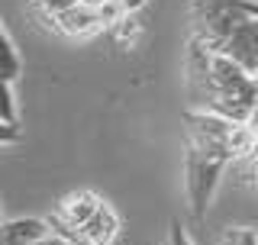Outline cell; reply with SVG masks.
<instances>
[{"label": "cell", "mask_w": 258, "mask_h": 245, "mask_svg": "<svg viewBox=\"0 0 258 245\" xmlns=\"http://www.w3.org/2000/svg\"><path fill=\"white\" fill-rule=\"evenodd\" d=\"M168 245H194V242H190V235L184 232V226H181V223H171V235H168Z\"/></svg>", "instance_id": "obj_14"}, {"label": "cell", "mask_w": 258, "mask_h": 245, "mask_svg": "<svg viewBox=\"0 0 258 245\" xmlns=\"http://www.w3.org/2000/svg\"><path fill=\"white\" fill-rule=\"evenodd\" d=\"M216 55L236 62L242 71L252 75V65L258 62V20H242L239 26L229 32V39L220 45Z\"/></svg>", "instance_id": "obj_3"}, {"label": "cell", "mask_w": 258, "mask_h": 245, "mask_svg": "<svg viewBox=\"0 0 258 245\" xmlns=\"http://www.w3.org/2000/svg\"><path fill=\"white\" fill-rule=\"evenodd\" d=\"M0 122L16 126V103H13V91L7 81H0Z\"/></svg>", "instance_id": "obj_11"}, {"label": "cell", "mask_w": 258, "mask_h": 245, "mask_svg": "<svg viewBox=\"0 0 258 245\" xmlns=\"http://www.w3.org/2000/svg\"><path fill=\"white\" fill-rule=\"evenodd\" d=\"M94 16H97V26H116V20L123 16V7H119V0H113V4H103V7H94Z\"/></svg>", "instance_id": "obj_12"}, {"label": "cell", "mask_w": 258, "mask_h": 245, "mask_svg": "<svg viewBox=\"0 0 258 245\" xmlns=\"http://www.w3.org/2000/svg\"><path fill=\"white\" fill-rule=\"evenodd\" d=\"M39 7L45 10V16H55V13H61V10H68V7H75L81 4V0H36Z\"/></svg>", "instance_id": "obj_13"}, {"label": "cell", "mask_w": 258, "mask_h": 245, "mask_svg": "<svg viewBox=\"0 0 258 245\" xmlns=\"http://www.w3.org/2000/svg\"><path fill=\"white\" fill-rule=\"evenodd\" d=\"M116 232H119L116 210L107 207V203H100L97 213L87 219L84 226L75 229V245H110L113 239H116Z\"/></svg>", "instance_id": "obj_4"}, {"label": "cell", "mask_w": 258, "mask_h": 245, "mask_svg": "<svg viewBox=\"0 0 258 245\" xmlns=\"http://www.w3.org/2000/svg\"><path fill=\"white\" fill-rule=\"evenodd\" d=\"M42 235H48L45 219H10V223H0V245H32Z\"/></svg>", "instance_id": "obj_7"}, {"label": "cell", "mask_w": 258, "mask_h": 245, "mask_svg": "<svg viewBox=\"0 0 258 245\" xmlns=\"http://www.w3.org/2000/svg\"><path fill=\"white\" fill-rule=\"evenodd\" d=\"M194 42L204 52H220V45L229 39V32L242 20H258L255 0H194Z\"/></svg>", "instance_id": "obj_1"}, {"label": "cell", "mask_w": 258, "mask_h": 245, "mask_svg": "<svg viewBox=\"0 0 258 245\" xmlns=\"http://www.w3.org/2000/svg\"><path fill=\"white\" fill-rule=\"evenodd\" d=\"M32 245H68V242H64V239H58V235H52V232H48V235H42V239H39V242H32Z\"/></svg>", "instance_id": "obj_18"}, {"label": "cell", "mask_w": 258, "mask_h": 245, "mask_svg": "<svg viewBox=\"0 0 258 245\" xmlns=\"http://www.w3.org/2000/svg\"><path fill=\"white\" fill-rule=\"evenodd\" d=\"M52 23H55V29L64 32V36H71V39H84V36H94L97 29V16L91 7H84V4H75V7H68V10H61V13H55L52 16Z\"/></svg>", "instance_id": "obj_6"}, {"label": "cell", "mask_w": 258, "mask_h": 245, "mask_svg": "<svg viewBox=\"0 0 258 245\" xmlns=\"http://www.w3.org/2000/svg\"><path fill=\"white\" fill-rule=\"evenodd\" d=\"M16 75H20V55L13 52V45H10V39H7V32L0 29V81L13 84Z\"/></svg>", "instance_id": "obj_8"}, {"label": "cell", "mask_w": 258, "mask_h": 245, "mask_svg": "<svg viewBox=\"0 0 258 245\" xmlns=\"http://www.w3.org/2000/svg\"><path fill=\"white\" fill-rule=\"evenodd\" d=\"M252 81H255V84H258V62L252 65Z\"/></svg>", "instance_id": "obj_20"}, {"label": "cell", "mask_w": 258, "mask_h": 245, "mask_svg": "<svg viewBox=\"0 0 258 245\" xmlns=\"http://www.w3.org/2000/svg\"><path fill=\"white\" fill-rule=\"evenodd\" d=\"M20 142V126H4L0 122V145H13Z\"/></svg>", "instance_id": "obj_15"}, {"label": "cell", "mask_w": 258, "mask_h": 245, "mask_svg": "<svg viewBox=\"0 0 258 245\" xmlns=\"http://www.w3.org/2000/svg\"><path fill=\"white\" fill-rule=\"evenodd\" d=\"M145 0H119V7H123V13H136Z\"/></svg>", "instance_id": "obj_17"}, {"label": "cell", "mask_w": 258, "mask_h": 245, "mask_svg": "<svg viewBox=\"0 0 258 245\" xmlns=\"http://www.w3.org/2000/svg\"><path fill=\"white\" fill-rule=\"evenodd\" d=\"M226 165H229V155L220 145L187 136V168H184V177H187V200H190L194 216L207 213Z\"/></svg>", "instance_id": "obj_2"}, {"label": "cell", "mask_w": 258, "mask_h": 245, "mask_svg": "<svg viewBox=\"0 0 258 245\" xmlns=\"http://www.w3.org/2000/svg\"><path fill=\"white\" fill-rule=\"evenodd\" d=\"M81 4H84V7H91V10H94V7H103V4H113V0H81Z\"/></svg>", "instance_id": "obj_19"}, {"label": "cell", "mask_w": 258, "mask_h": 245, "mask_svg": "<svg viewBox=\"0 0 258 245\" xmlns=\"http://www.w3.org/2000/svg\"><path fill=\"white\" fill-rule=\"evenodd\" d=\"M245 126L252 129V136H255V149H258V100H255V110H252V116H248Z\"/></svg>", "instance_id": "obj_16"}, {"label": "cell", "mask_w": 258, "mask_h": 245, "mask_svg": "<svg viewBox=\"0 0 258 245\" xmlns=\"http://www.w3.org/2000/svg\"><path fill=\"white\" fill-rule=\"evenodd\" d=\"M139 32H142V23L136 20L133 13H123V16L116 20V26H113V36H116V42H119V45L136 42V39H139Z\"/></svg>", "instance_id": "obj_9"}, {"label": "cell", "mask_w": 258, "mask_h": 245, "mask_svg": "<svg viewBox=\"0 0 258 245\" xmlns=\"http://www.w3.org/2000/svg\"><path fill=\"white\" fill-rule=\"evenodd\" d=\"M223 245H258V232L248 226H229L223 229Z\"/></svg>", "instance_id": "obj_10"}, {"label": "cell", "mask_w": 258, "mask_h": 245, "mask_svg": "<svg viewBox=\"0 0 258 245\" xmlns=\"http://www.w3.org/2000/svg\"><path fill=\"white\" fill-rule=\"evenodd\" d=\"M100 197H97L94 191H71L68 197H61L58 210H55V216L61 219V223H68L71 229H78V226H84L87 219L97 213V207H100Z\"/></svg>", "instance_id": "obj_5"}]
</instances>
